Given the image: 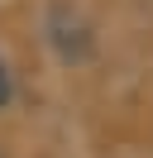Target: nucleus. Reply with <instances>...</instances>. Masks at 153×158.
Masks as SVG:
<instances>
[{
    "mask_svg": "<svg viewBox=\"0 0 153 158\" xmlns=\"http://www.w3.org/2000/svg\"><path fill=\"white\" fill-rule=\"evenodd\" d=\"M10 101H14V72H10L5 53H0V110H10Z\"/></svg>",
    "mask_w": 153,
    "mask_h": 158,
    "instance_id": "nucleus-1",
    "label": "nucleus"
}]
</instances>
